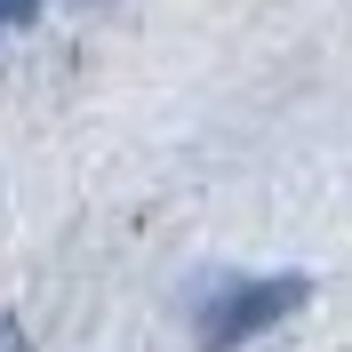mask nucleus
<instances>
[{"label":"nucleus","instance_id":"nucleus-1","mask_svg":"<svg viewBox=\"0 0 352 352\" xmlns=\"http://www.w3.org/2000/svg\"><path fill=\"white\" fill-rule=\"evenodd\" d=\"M296 305H305V280H296V272H280V280H248V288H224L217 305L200 312V344H208V352H232V344H248V336L280 329Z\"/></svg>","mask_w":352,"mask_h":352},{"label":"nucleus","instance_id":"nucleus-2","mask_svg":"<svg viewBox=\"0 0 352 352\" xmlns=\"http://www.w3.org/2000/svg\"><path fill=\"white\" fill-rule=\"evenodd\" d=\"M0 352H32V344H24V320H16V312H0Z\"/></svg>","mask_w":352,"mask_h":352},{"label":"nucleus","instance_id":"nucleus-3","mask_svg":"<svg viewBox=\"0 0 352 352\" xmlns=\"http://www.w3.org/2000/svg\"><path fill=\"white\" fill-rule=\"evenodd\" d=\"M32 8L41 0H0V24H32Z\"/></svg>","mask_w":352,"mask_h":352}]
</instances>
